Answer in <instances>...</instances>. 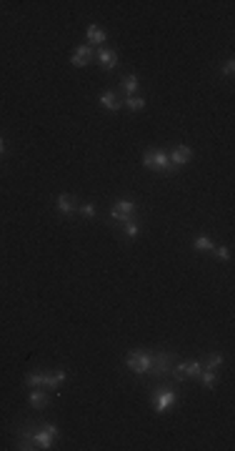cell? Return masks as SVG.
<instances>
[{"label":"cell","mask_w":235,"mask_h":451,"mask_svg":"<svg viewBox=\"0 0 235 451\" xmlns=\"http://www.w3.org/2000/svg\"><path fill=\"white\" fill-rule=\"evenodd\" d=\"M233 70H235V60H225V63H223V73H225V76H233Z\"/></svg>","instance_id":"26"},{"label":"cell","mask_w":235,"mask_h":451,"mask_svg":"<svg viewBox=\"0 0 235 451\" xmlns=\"http://www.w3.org/2000/svg\"><path fill=\"white\" fill-rule=\"evenodd\" d=\"M193 246H195V251H213V241L205 238V236H198V238L193 241Z\"/></svg>","instance_id":"20"},{"label":"cell","mask_w":235,"mask_h":451,"mask_svg":"<svg viewBox=\"0 0 235 451\" xmlns=\"http://www.w3.org/2000/svg\"><path fill=\"white\" fill-rule=\"evenodd\" d=\"M35 428H38V424L35 421H30V418H23L20 421V428L15 426V431H18V441H15V448H23V451H33V448H38V444H35Z\"/></svg>","instance_id":"2"},{"label":"cell","mask_w":235,"mask_h":451,"mask_svg":"<svg viewBox=\"0 0 235 451\" xmlns=\"http://www.w3.org/2000/svg\"><path fill=\"white\" fill-rule=\"evenodd\" d=\"M213 254H215V258H220V261H230L228 246H213Z\"/></svg>","instance_id":"23"},{"label":"cell","mask_w":235,"mask_h":451,"mask_svg":"<svg viewBox=\"0 0 235 451\" xmlns=\"http://www.w3.org/2000/svg\"><path fill=\"white\" fill-rule=\"evenodd\" d=\"M55 206H58V210H60L63 216H73V213H78V208H80V203H78L73 196H58Z\"/></svg>","instance_id":"8"},{"label":"cell","mask_w":235,"mask_h":451,"mask_svg":"<svg viewBox=\"0 0 235 451\" xmlns=\"http://www.w3.org/2000/svg\"><path fill=\"white\" fill-rule=\"evenodd\" d=\"M88 43L93 46H103L105 43V30L98 26H88Z\"/></svg>","instance_id":"14"},{"label":"cell","mask_w":235,"mask_h":451,"mask_svg":"<svg viewBox=\"0 0 235 451\" xmlns=\"http://www.w3.org/2000/svg\"><path fill=\"white\" fill-rule=\"evenodd\" d=\"M205 366H208L210 371H215L218 366H223V354H210V358L205 361Z\"/></svg>","instance_id":"22"},{"label":"cell","mask_w":235,"mask_h":451,"mask_svg":"<svg viewBox=\"0 0 235 451\" xmlns=\"http://www.w3.org/2000/svg\"><path fill=\"white\" fill-rule=\"evenodd\" d=\"M120 86H123V90H125V93H130V96H133V93H135V88H138V76H125Z\"/></svg>","instance_id":"19"},{"label":"cell","mask_w":235,"mask_h":451,"mask_svg":"<svg viewBox=\"0 0 235 451\" xmlns=\"http://www.w3.org/2000/svg\"><path fill=\"white\" fill-rule=\"evenodd\" d=\"M123 106H125L128 110H143V108H145V100L138 98V96H128V98L123 100Z\"/></svg>","instance_id":"17"},{"label":"cell","mask_w":235,"mask_h":451,"mask_svg":"<svg viewBox=\"0 0 235 451\" xmlns=\"http://www.w3.org/2000/svg\"><path fill=\"white\" fill-rule=\"evenodd\" d=\"M133 213H135V203H133V200H115L113 208H110V216H113L115 220H120V223H125Z\"/></svg>","instance_id":"6"},{"label":"cell","mask_w":235,"mask_h":451,"mask_svg":"<svg viewBox=\"0 0 235 451\" xmlns=\"http://www.w3.org/2000/svg\"><path fill=\"white\" fill-rule=\"evenodd\" d=\"M30 404H33L35 408H45V406L50 404V396H48L45 391H38V388H35V391L30 394Z\"/></svg>","instance_id":"15"},{"label":"cell","mask_w":235,"mask_h":451,"mask_svg":"<svg viewBox=\"0 0 235 451\" xmlns=\"http://www.w3.org/2000/svg\"><path fill=\"white\" fill-rule=\"evenodd\" d=\"M3 148H5V143H3V138H0V153H3Z\"/></svg>","instance_id":"28"},{"label":"cell","mask_w":235,"mask_h":451,"mask_svg":"<svg viewBox=\"0 0 235 451\" xmlns=\"http://www.w3.org/2000/svg\"><path fill=\"white\" fill-rule=\"evenodd\" d=\"M33 438H35V444H38L40 448H53V434H48V431L43 428V424L35 428V436H33Z\"/></svg>","instance_id":"12"},{"label":"cell","mask_w":235,"mask_h":451,"mask_svg":"<svg viewBox=\"0 0 235 451\" xmlns=\"http://www.w3.org/2000/svg\"><path fill=\"white\" fill-rule=\"evenodd\" d=\"M173 364H175V356L170 354V351H158V354H153V364H150V376H155V378H160V381H168L170 384V368H173ZM173 386V384H170Z\"/></svg>","instance_id":"1"},{"label":"cell","mask_w":235,"mask_h":451,"mask_svg":"<svg viewBox=\"0 0 235 451\" xmlns=\"http://www.w3.org/2000/svg\"><path fill=\"white\" fill-rule=\"evenodd\" d=\"M200 376H203V386H205V388H213V386H215V374H213L210 368H208V371H203Z\"/></svg>","instance_id":"24"},{"label":"cell","mask_w":235,"mask_h":451,"mask_svg":"<svg viewBox=\"0 0 235 451\" xmlns=\"http://www.w3.org/2000/svg\"><path fill=\"white\" fill-rule=\"evenodd\" d=\"M168 163H170L168 153H163V150H145V156H143V166L150 170H163Z\"/></svg>","instance_id":"5"},{"label":"cell","mask_w":235,"mask_h":451,"mask_svg":"<svg viewBox=\"0 0 235 451\" xmlns=\"http://www.w3.org/2000/svg\"><path fill=\"white\" fill-rule=\"evenodd\" d=\"M95 58H98V63H100L105 70H113V68L118 66V53H115V50H110V48H100Z\"/></svg>","instance_id":"9"},{"label":"cell","mask_w":235,"mask_h":451,"mask_svg":"<svg viewBox=\"0 0 235 451\" xmlns=\"http://www.w3.org/2000/svg\"><path fill=\"white\" fill-rule=\"evenodd\" d=\"M100 106H103V108H108V110H120V108H123V100H120L113 90H108V93H103V96H100Z\"/></svg>","instance_id":"11"},{"label":"cell","mask_w":235,"mask_h":451,"mask_svg":"<svg viewBox=\"0 0 235 451\" xmlns=\"http://www.w3.org/2000/svg\"><path fill=\"white\" fill-rule=\"evenodd\" d=\"M90 58H93L90 46H78L75 53H73V66H75V68H85V66L90 63Z\"/></svg>","instance_id":"10"},{"label":"cell","mask_w":235,"mask_h":451,"mask_svg":"<svg viewBox=\"0 0 235 451\" xmlns=\"http://www.w3.org/2000/svg\"><path fill=\"white\" fill-rule=\"evenodd\" d=\"M43 378H45V371H33V374H28L25 384L28 386H43Z\"/></svg>","instance_id":"21"},{"label":"cell","mask_w":235,"mask_h":451,"mask_svg":"<svg viewBox=\"0 0 235 451\" xmlns=\"http://www.w3.org/2000/svg\"><path fill=\"white\" fill-rule=\"evenodd\" d=\"M63 381H65V371L60 368V371L45 374V378H43V386H48V388H58V386H60Z\"/></svg>","instance_id":"13"},{"label":"cell","mask_w":235,"mask_h":451,"mask_svg":"<svg viewBox=\"0 0 235 451\" xmlns=\"http://www.w3.org/2000/svg\"><path fill=\"white\" fill-rule=\"evenodd\" d=\"M43 428H45L48 434H53V436H58V434H60V428H58L55 424H43Z\"/></svg>","instance_id":"27"},{"label":"cell","mask_w":235,"mask_h":451,"mask_svg":"<svg viewBox=\"0 0 235 451\" xmlns=\"http://www.w3.org/2000/svg\"><path fill=\"white\" fill-rule=\"evenodd\" d=\"M200 374H203V366L198 361H188L185 364V376L188 378H200Z\"/></svg>","instance_id":"18"},{"label":"cell","mask_w":235,"mask_h":451,"mask_svg":"<svg viewBox=\"0 0 235 451\" xmlns=\"http://www.w3.org/2000/svg\"><path fill=\"white\" fill-rule=\"evenodd\" d=\"M190 158H193V150H190V146H178V148H175V150L168 156V160H170L173 166H178V168H180V166H185Z\"/></svg>","instance_id":"7"},{"label":"cell","mask_w":235,"mask_h":451,"mask_svg":"<svg viewBox=\"0 0 235 451\" xmlns=\"http://www.w3.org/2000/svg\"><path fill=\"white\" fill-rule=\"evenodd\" d=\"M123 231H125V236H128V238H135V236L140 234V223H138L135 218H128V220H125V226H123Z\"/></svg>","instance_id":"16"},{"label":"cell","mask_w":235,"mask_h":451,"mask_svg":"<svg viewBox=\"0 0 235 451\" xmlns=\"http://www.w3.org/2000/svg\"><path fill=\"white\" fill-rule=\"evenodd\" d=\"M150 364H153V354H150V351H130V354H128V361H125V366H128L133 374H148V371H150Z\"/></svg>","instance_id":"4"},{"label":"cell","mask_w":235,"mask_h":451,"mask_svg":"<svg viewBox=\"0 0 235 451\" xmlns=\"http://www.w3.org/2000/svg\"><path fill=\"white\" fill-rule=\"evenodd\" d=\"M78 210H80V213H85L88 218H90V216H95V206H93V203H83Z\"/></svg>","instance_id":"25"},{"label":"cell","mask_w":235,"mask_h":451,"mask_svg":"<svg viewBox=\"0 0 235 451\" xmlns=\"http://www.w3.org/2000/svg\"><path fill=\"white\" fill-rule=\"evenodd\" d=\"M173 404H175V391H173V386H170L168 381H160V386L153 391V408H155L158 414H165Z\"/></svg>","instance_id":"3"}]
</instances>
